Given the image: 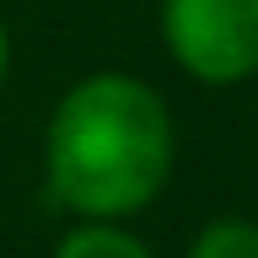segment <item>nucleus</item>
<instances>
[{
  "mask_svg": "<svg viewBox=\"0 0 258 258\" xmlns=\"http://www.w3.org/2000/svg\"><path fill=\"white\" fill-rule=\"evenodd\" d=\"M172 172V118L135 76L76 81L48 124V188L76 215H129Z\"/></svg>",
  "mask_w": 258,
  "mask_h": 258,
  "instance_id": "nucleus-1",
  "label": "nucleus"
},
{
  "mask_svg": "<svg viewBox=\"0 0 258 258\" xmlns=\"http://www.w3.org/2000/svg\"><path fill=\"white\" fill-rule=\"evenodd\" d=\"M161 32L172 59L210 86L258 70V0H161Z\"/></svg>",
  "mask_w": 258,
  "mask_h": 258,
  "instance_id": "nucleus-2",
  "label": "nucleus"
},
{
  "mask_svg": "<svg viewBox=\"0 0 258 258\" xmlns=\"http://www.w3.org/2000/svg\"><path fill=\"white\" fill-rule=\"evenodd\" d=\"M54 258H151V247L135 242L129 231H118V226L92 221V226H76V231L59 242Z\"/></svg>",
  "mask_w": 258,
  "mask_h": 258,
  "instance_id": "nucleus-3",
  "label": "nucleus"
},
{
  "mask_svg": "<svg viewBox=\"0 0 258 258\" xmlns=\"http://www.w3.org/2000/svg\"><path fill=\"white\" fill-rule=\"evenodd\" d=\"M188 258H258V226L253 221H210Z\"/></svg>",
  "mask_w": 258,
  "mask_h": 258,
  "instance_id": "nucleus-4",
  "label": "nucleus"
},
{
  "mask_svg": "<svg viewBox=\"0 0 258 258\" xmlns=\"http://www.w3.org/2000/svg\"><path fill=\"white\" fill-rule=\"evenodd\" d=\"M0 81H6V27H0Z\"/></svg>",
  "mask_w": 258,
  "mask_h": 258,
  "instance_id": "nucleus-5",
  "label": "nucleus"
}]
</instances>
